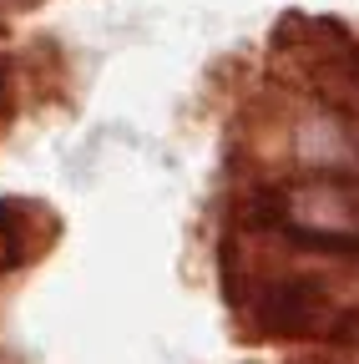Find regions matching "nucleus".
Segmentation results:
<instances>
[{
	"mask_svg": "<svg viewBox=\"0 0 359 364\" xmlns=\"http://www.w3.org/2000/svg\"><path fill=\"white\" fill-rule=\"evenodd\" d=\"M284 36L299 41L309 86L319 91L334 112L359 117V41H354L344 26L309 21V16H294V21L284 26Z\"/></svg>",
	"mask_w": 359,
	"mask_h": 364,
	"instance_id": "nucleus-1",
	"label": "nucleus"
},
{
	"mask_svg": "<svg viewBox=\"0 0 359 364\" xmlns=\"http://www.w3.org/2000/svg\"><path fill=\"white\" fill-rule=\"evenodd\" d=\"M11 263H16V238H11V228H0V273Z\"/></svg>",
	"mask_w": 359,
	"mask_h": 364,
	"instance_id": "nucleus-2",
	"label": "nucleus"
}]
</instances>
